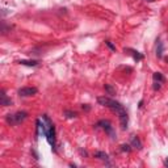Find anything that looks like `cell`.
Returning a JSON list of instances; mask_svg holds the SVG:
<instances>
[{
	"label": "cell",
	"mask_w": 168,
	"mask_h": 168,
	"mask_svg": "<svg viewBox=\"0 0 168 168\" xmlns=\"http://www.w3.org/2000/svg\"><path fill=\"white\" fill-rule=\"evenodd\" d=\"M37 92H38V89L35 87H22L17 91V93H19V96H21V97H29V96H33Z\"/></svg>",
	"instance_id": "obj_5"
},
{
	"label": "cell",
	"mask_w": 168,
	"mask_h": 168,
	"mask_svg": "<svg viewBox=\"0 0 168 168\" xmlns=\"http://www.w3.org/2000/svg\"><path fill=\"white\" fill-rule=\"evenodd\" d=\"M104 88H105V91H106L108 93H109V95H114V93H116V89L113 88L112 86H109V84H105Z\"/></svg>",
	"instance_id": "obj_13"
},
{
	"label": "cell",
	"mask_w": 168,
	"mask_h": 168,
	"mask_svg": "<svg viewBox=\"0 0 168 168\" xmlns=\"http://www.w3.org/2000/svg\"><path fill=\"white\" fill-rule=\"evenodd\" d=\"M64 114H66V117H67V118H75L77 116L75 112H70V110H64Z\"/></svg>",
	"instance_id": "obj_14"
},
{
	"label": "cell",
	"mask_w": 168,
	"mask_h": 168,
	"mask_svg": "<svg viewBox=\"0 0 168 168\" xmlns=\"http://www.w3.org/2000/svg\"><path fill=\"white\" fill-rule=\"evenodd\" d=\"M164 166H166V167H168V159H166V160H164Z\"/></svg>",
	"instance_id": "obj_19"
},
{
	"label": "cell",
	"mask_w": 168,
	"mask_h": 168,
	"mask_svg": "<svg viewBox=\"0 0 168 168\" xmlns=\"http://www.w3.org/2000/svg\"><path fill=\"white\" fill-rule=\"evenodd\" d=\"M97 103H99L100 105L105 106V108H109L110 110L116 112L117 114L125 112V108L122 106L121 103H118V101L113 100V99H110V97H106V96H100V97H97Z\"/></svg>",
	"instance_id": "obj_1"
},
{
	"label": "cell",
	"mask_w": 168,
	"mask_h": 168,
	"mask_svg": "<svg viewBox=\"0 0 168 168\" xmlns=\"http://www.w3.org/2000/svg\"><path fill=\"white\" fill-rule=\"evenodd\" d=\"M96 126L97 128H103L105 130V133L109 135L112 139H114L116 138V133H114V129H113V126H112V122L109 121V119H100V121L96 124Z\"/></svg>",
	"instance_id": "obj_3"
},
{
	"label": "cell",
	"mask_w": 168,
	"mask_h": 168,
	"mask_svg": "<svg viewBox=\"0 0 168 168\" xmlns=\"http://www.w3.org/2000/svg\"><path fill=\"white\" fill-rule=\"evenodd\" d=\"M166 61H167V62H168V57H167V58H166Z\"/></svg>",
	"instance_id": "obj_20"
},
{
	"label": "cell",
	"mask_w": 168,
	"mask_h": 168,
	"mask_svg": "<svg viewBox=\"0 0 168 168\" xmlns=\"http://www.w3.org/2000/svg\"><path fill=\"white\" fill-rule=\"evenodd\" d=\"M160 84H161V83L154 82V89H155V91H156V89H159V88H160Z\"/></svg>",
	"instance_id": "obj_17"
},
{
	"label": "cell",
	"mask_w": 168,
	"mask_h": 168,
	"mask_svg": "<svg viewBox=\"0 0 168 168\" xmlns=\"http://www.w3.org/2000/svg\"><path fill=\"white\" fill-rule=\"evenodd\" d=\"M105 44H106V46H108V47H109V49H110L112 51H116V46H114V45H113V44H112V42H110V41H105Z\"/></svg>",
	"instance_id": "obj_15"
},
{
	"label": "cell",
	"mask_w": 168,
	"mask_h": 168,
	"mask_svg": "<svg viewBox=\"0 0 168 168\" xmlns=\"http://www.w3.org/2000/svg\"><path fill=\"white\" fill-rule=\"evenodd\" d=\"M11 99H8L7 97V95H5V92L3 91L2 92V105H4V106H8V105H11Z\"/></svg>",
	"instance_id": "obj_9"
},
{
	"label": "cell",
	"mask_w": 168,
	"mask_h": 168,
	"mask_svg": "<svg viewBox=\"0 0 168 168\" xmlns=\"http://www.w3.org/2000/svg\"><path fill=\"white\" fill-rule=\"evenodd\" d=\"M131 146H133L134 148H137V150H142V142L137 135L131 137Z\"/></svg>",
	"instance_id": "obj_6"
},
{
	"label": "cell",
	"mask_w": 168,
	"mask_h": 168,
	"mask_svg": "<svg viewBox=\"0 0 168 168\" xmlns=\"http://www.w3.org/2000/svg\"><path fill=\"white\" fill-rule=\"evenodd\" d=\"M95 158L106 161V160H109V155H108L106 152H104V151H96V152H95Z\"/></svg>",
	"instance_id": "obj_7"
},
{
	"label": "cell",
	"mask_w": 168,
	"mask_h": 168,
	"mask_svg": "<svg viewBox=\"0 0 168 168\" xmlns=\"http://www.w3.org/2000/svg\"><path fill=\"white\" fill-rule=\"evenodd\" d=\"M46 139L49 142V145L51 146L53 150H55V128L54 125L51 124V126L47 129V133H46Z\"/></svg>",
	"instance_id": "obj_4"
},
{
	"label": "cell",
	"mask_w": 168,
	"mask_h": 168,
	"mask_svg": "<svg viewBox=\"0 0 168 168\" xmlns=\"http://www.w3.org/2000/svg\"><path fill=\"white\" fill-rule=\"evenodd\" d=\"M152 79H154V82H158V83H164V76L161 75L160 72H154V75H152Z\"/></svg>",
	"instance_id": "obj_11"
},
{
	"label": "cell",
	"mask_w": 168,
	"mask_h": 168,
	"mask_svg": "<svg viewBox=\"0 0 168 168\" xmlns=\"http://www.w3.org/2000/svg\"><path fill=\"white\" fill-rule=\"evenodd\" d=\"M121 150H122V151H126V152H130L131 151V148H130L129 145H122L121 146Z\"/></svg>",
	"instance_id": "obj_16"
},
{
	"label": "cell",
	"mask_w": 168,
	"mask_h": 168,
	"mask_svg": "<svg viewBox=\"0 0 168 168\" xmlns=\"http://www.w3.org/2000/svg\"><path fill=\"white\" fill-rule=\"evenodd\" d=\"M163 55V42H158V46H156V57H161Z\"/></svg>",
	"instance_id": "obj_12"
},
{
	"label": "cell",
	"mask_w": 168,
	"mask_h": 168,
	"mask_svg": "<svg viewBox=\"0 0 168 168\" xmlns=\"http://www.w3.org/2000/svg\"><path fill=\"white\" fill-rule=\"evenodd\" d=\"M83 109H86V110H89V106H88V105H86V106L83 105Z\"/></svg>",
	"instance_id": "obj_18"
},
{
	"label": "cell",
	"mask_w": 168,
	"mask_h": 168,
	"mask_svg": "<svg viewBox=\"0 0 168 168\" xmlns=\"http://www.w3.org/2000/svg\"><path fill=\"white\" fill-rule=\"evenodd\" d=\"M26 117H28L26 112H17V113H15V114H8L5 119H7V122L9 125H19L22 121H25Z\"/></svg>",
	"instance_id": "obj_2"
},
{
	"label": "cell",
	"mask_w": 168,
	"mask_h": 168,
	"mask_svg": "<svg viewBox=\"0 0 168 168\" xmlns=\"http://www.w3.org/2000/svg\"><path fill=\"white\" fill-rule=\"evenodd\" d=\"M128 50L133 53V58H134V61L139 62V61H142V59H143V55H142V54H141L139 51H135V50H131V49H128Z\"/></svg>",
	"instance_id": "obj_10"
},
{
	"label": "cell",
	"mask_w": 168,
	"mask_h": 168,
	"mask_svg": "<svg viewBox=\"0 0 168 168\" xmlns=\"http://www.w3.org/2000/svg\"><path fill=\"white\" fill-rule=\"evenodd\" d=\"M19 63L20 64H24V66H28V67H35V66L40 64L38 61H20Z\"/></svg>",
	"instance_id": "obj_8"
}]
</instances>
